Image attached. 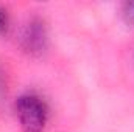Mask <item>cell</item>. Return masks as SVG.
Returning a JSON list of instances; mask_svg holds the SVG:
<instances>
[{"instance_id":"3957f363","label":"cell","mask_w":134,"mask_h":132,"mask_svg":"<svg viewBox=\"0 0 134 132\" xmlns=\"http://www.w3.org/2000/svg\"><path fill=\"white\" fill-rule=\"evenodd\" d=\"M122 16H123V19H125V22H126L128 25H133L134 27V2H126V3H123Z\"/></svg>"},{"instance_id":"6da1fadb","label":"cell","mask_w":134,"mask_h":132,"mask_svg":"<svg viewBox=\"0 0 134 132\" xmlns=\"http://www.w3.org/2000/svg\"><path fill=\"white\" fill-rule=\"evenodd\" d=\"M16 112L24 132H42L48 120V107L45 101L34 95L25 93L16 103Z\"/></svg>"},{"instance_id":"277c9868","label":"cell","mask_w":134,"mask_h":132,"mask_svg":"<svg viewBox=\"0 0 134 132\" xmlns=\"http://www.w3.org/2000/svg\"><path fill=\"white\" fill-rule=\"evenodd\" d=\"M9 30V14L5 6H0V36L8 33Z\"/></svg>"},{"instance_id":"7a4b0ae2","label":"cell","mask_w":134,"mask_h":132,"mask_svg":"<svg viewBox=\"0 0 134 132\" xmlns=\"http://www.w3.org/2000/svg\"><path fill=\"white\" fill-rule=\"evenodd\" d=\"M48 45V33L47 27L41 19H31L24 33H22V47L30 55H42Z\"/></svg>"}]
</instances>
